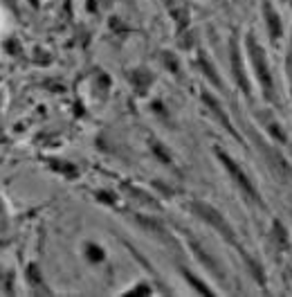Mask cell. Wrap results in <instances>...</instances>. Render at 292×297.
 <instances>
[{"mask_svg":"<svg viewBox=\"0 0 292 297\" xmlns=\"http://www.w3.org/2000/svg\"><path fill=\"white\" fill-rule=\"evenodd\" d=\"M245 50L249 54V61H252L254 74H256V81L261 86V93L268 102H277V93H274V79L270 72V63H268V54L263 50V45L254 39V34H247L245 39Z\"/></svg>","mask_w":292,"mask_h":297,"instance_id":"cell-1","label":"cell"},{"mask_svg":"<svg viewBox=\"0 0 292 297\" xmlns=\"http://www.w3.org/2000/svg\"><path fill=\"white\" fill-rule=\"evenodd\" d=\"M189 210H191V214H194L195 219H200V221H204L207 225H211V228H214L216 232H218L229 245H234V248L239 250L241 254L245 252L243 245L236 241V232H234V228L229 225V221L225 219V216L220 214L218 210H216L214 205L202 203V200H191V203H189Z\"/></svg>","mask_w":292,"mask_h":297,"instance_id":"cell-2","label":"cell"},{"mask_svg":"<svg viewBox=\"0 0 292 297\" xmlns=\"http://www.w3.org/2000/svg\"><path fill=\"white\" fill-rule=\"evenodd\" d=\"M216 158L220 160V165L227 169V174L232 176V180H234V185L241 189V194L245 196V198L249 200V203H254V205H258V207H265V203H263V198H261V191L254 187V182H252V178H249L247 174H245V169L239 165V162L234 160L232 156H229L227 151H223V149H216Z\"/></svg>","mask_w":292,"mask_h":297,"instance_id":"cell-3","label":"cell"},{"mask_svg":"<svg viewBox=\"0 0 292 297\" xmlns=\"http://www.w3.org/2000/svg\"><path fill=\"white\" fill-rule=\"evenodd\" d=\"M232 68H234V77H236V83L241 86L247 97H252V86H249V79H247V72H245V65H243V57H241V48H239V41L232 39Z\"/></svg>","mask_w":292,"mask_h":297,"instance_id":"cell-4","label":"cell"},{"mask_svg":"<svg viewBox=\"0 0 292 297\" xmlns=\"http://www.w3.org/2000/svg\"><path fill=\"white\" fill-rule=\"evenodd\" d=\"M202 102L207 104V108H209V111L214 113L216 117H218V122L223 124L225 128H227V133H232L234 137H239V133H236V128L232 126V119H229V117H227V113L223 111V106H220V102L214 97V95H211V93H207V90H202Z\"/></svg>","mask_w":292,"mask_h":297,"instance_id":"cell-5","label":"cell"},{"mask_svg":"<svg viewBox=\"0 0 292 297\" xmlns=\"http://www.w3.org/2000/svg\"><path fill=\"white\" fill-rule=\"evenodd\" d=\"M263 11H265V23H268L270 36H272V41H279L283 36V25H281V18H279L277 9H274L270 2H263Z\"/></svg>","mask_w":292,"mask_h":297,"instance_id":"cell-6","label":"cell"},{"mask_svg":"<svg viewBox=\"0 0 292 297\" xmlns=\"http://www.w3.org/2000/svg\"><path fill=\"white\" fill-rule=\"evenodd\" d=\"M189 245H191V252H194L195 257L200 259V263H204V268H209L211 273L216 275V277H225V275H223V270H220V266H218V263H216V259H214V257H209V254L204 252V250L200 248V243H198V241L189 239Z\"/></svg>","mask_w":292,"mask_h":297,"instance_id":"cell-7","label":"cell"},{"mask_svg":"<svg viewBox=\"0 0 292 297\" xmlns=\"http://www.w3.org/2000/svg\"><path fill=\"white\" fill-rule=\"evenodd\" d=\"M180 273L185 275V277L189 279L191 284H194V288H195V291H198V293H202V295H214V291H211V288H207V284H204V282H200V279L195 277V275H191L187 268H180Z\"/></svg>","mask_w":292,"mask_h":297,"instance_id":"cell-8","label":"cell"},{"mask_svg":"<svg viewBox=\"0 0 292 297\" xmlns=\"http://www.w3.org/2000/svg\"><path fill=\"white\" fill-rule=\"evenodd\" d=\"M27 273H29V284H32V286H36V288L43 286V279L39 277V268H36L34 263H32V266L27 268Z\"/></svg>","mask_w":292,"mask_h":297,"instance_id":"cell-9","label":"cell"}]
</instances>
